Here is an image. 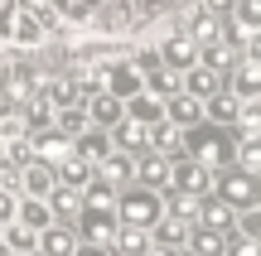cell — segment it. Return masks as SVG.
<instances>
[{"instance_id":"9","label":"cell","mask_w":261,"mask_h":256,"mask_svg":"<svg viewBox=\"0 0 261 256\" xmlns=\"http://www.w3.org/2000/svg\"><path fill=\"white\" fill-rule=\"evenodd\" d=\"M174 184H179V193H184V198H198V193H208V189H213V174H208L203 164L184 160V164L174 169Z\"/></svg>"},{"instance_id":"20","label":"cell","mask_w":261,"mask_h":256,"mask_svg":"<svg viewBox=\"0 0 261 256\" xmlns=\"http://www.w3.org/2000/svg\"><path fill=\"white\" fill-rule=\"evenodd\" d=\"M145 247H150V232L145 227H116V251H126V256H145Z\"/></svg>"},{"instance_id":"5","label":"cell","mask_w":261,"mask_h":256,"mask_svg":"<svg viewBox=\"0 0 261 256\" xmlns=\"http://www.w3.org/2000/svg\"><path fill=\"white\" fill-rule=\"evenodd\" d=\"M121 222H126V227H145L150 232L160 222V198L150 189H130L126 198H121Z\"/></svg>"},{"instance_id":"16","label":"cell","mask_w":261,"mask_h":256,"mask_svg":"<svg viewBox=\"0 0 261 256\" xmlns=\"http://www.w3.org/2000/svg\"><path fill=\"white\" fill-rule=\"evenodd\" d=\"M189 39H194V44H223V24H218V15L208 5L194 15V34H189Z\"/></svg>"},{"instance_id":"29","label":"cell","mask_w":261,"mask_h":256,"mask_svg":"<svg viewBox=\"0 0 261 256\" xmlns=\"http://www.w3.org/2000/svg\"><path fill=\"white\" fill-rule=\"evenodd\" d=\"M116 140H121L126 150H136V145L150 140V126H140V121H116Z\"/></svg>"},{"instance_id":"43","label":"cell","mask_w":261,"mask_h":256,"mask_svg":"<svg viewBox=\"0 0 261 256\" xmlns=\"http://www.w3.org/2000/svg\"><path fill=\"white\" fill-rule=\"evenodd\" d=\"M0 160H5V140H0Z\"/></svg>"},{"instance_id":"15","label":"cell","mask_w":261,"mask_h":256,"mask_svg":"<svg viewBox=\"0 0 261 256\" xmlns=\"http://www.w3.org/2000/svg\"><path fill=\"white\" fill-rule=\"evenodd\" d=\"M87 121H97V126H116V121H121V102H116V97H107V92H97L92 102H87Z\"/></svg>"},{"instance_id":"12","label":"cell","mask_w":261,"mask_h":256,"mask_svg":"<svg viewBox=\"0 0 261 256\" xmlns=\"http://www.w3.org/2000/svg\"><path fill=\"white\" fill-rule=\"evenodd\" d=\"M218 92H223V77H218V68H203V63L189 68V97H218Z\"/></svg>"},{"instance_id":"38","label":"cell","mask_w":261,"mask_h":256,"mask_svg":"<svg viewBox=\"0 0 261 256\" xmlns=\"http://www.w3.org/2000/svg\"><path fill=\"white\" fill-rule=\"evenodd\" d=\"M150 140H155V150H169V145L179 140V131L174 126H150Z\"/></svg>"},{"instance_id":"8","label":"cell","mask_w":261,"mask_h":256,"mask_svg":"<svg viewBox=\"0 0 261 256\" xmlns=\"http://www.w3.org/2000/svg\"><path fill=\"white\" fill-rule=\"evenodd\" d=\"M140 68L150 73V87H155L160 97H179V92H184V77H179L174 68H160L155 53H140Z\"/></svg>"},{"instance_id":"18","label":"cell","mask_w":261,"mask_h":256,"mask_svg":"<svg viewBox=\"0 0 261 256\" xmlns=\"http://www.w3.org/2000/svg\"><path fill=\"white\" fill-rule=\"evenodd\" d=\"M19 184H24L29 193H48L54 189V169H48L44 160H29L24 169H19Z\"/></svg>"},{"instance_id":"21","label":"cell","mask_w":261,"mask_h":256,"mask_svg":"<svg viewBox=\"0 0 261 256\" xmlns=\"http://www.w3.org/2000/svg\"><path fill=\"white\" fill-rule=\"evenodd\" d=\"M160 116H165V106H160L155 97H145V92L130 97V121H140V126H160Z\"/></svg>"},{"instance_id":"35","label":"cell","mask_w":261,"mask_h":256,"mask_svg":"<svg viewBox=\"0 0 261 256\" xmlns=\"http://www.w3.org/2000/svg\"><path fill=\"white\" fill-rule=\"evenodd\" d=\"M223 251H227V256H261V247H256V237H252V232H247V237L223 242Z\"/></svg>"},{"instance_id":"27","label":"cell","mask_w":261,"mask_h":256,"mask_svg":"<svg viewBox=\"0 0 261 256\" xmlns=\"http://www.w3.org/2000/svg\"><path fill=\"white\" fill-rule=\"evenodd\" d=\"M140 179H145L150 189H160V184L169 179V164H165V155H145V160H140Z\"/></svg>"},{"instance_id":"39","label":"cell","mask_w":261,"mask_h":256,"mask_svg":"<svg viewBox=\"0 0 261 256\" xmlns=\"http://www.w3.org/2000/svg\"><path fill=\"white\" fill-rule=\"evenodd\" d=\"M10 15H15V0H0V39H5V29H10Z\"/></svg>"},{"instance_id":"3","label":"cell","mask_w":261,"mask_h":256,"mask_svg":"<svg viewBox=\"0 0 261 256\" xmlns=\"http://www.w3.org/2000/svg\"><path fill=\"white\" fill-rule=\"evenodd\" d=\"M0 97H5V106L10 111H24V106H34L39 102V82H34V73L29 68H19V63H10L5 68V77H0Z\"/></svg>"},{"instance_id":"7","label":"cell","mask_w":261,"mask_h":256,"mask_svg":"<svg viewBox=\"0 0 261 256\" xmlns=\"http://www.w3.org/2000/svg\"><path fill=\"white\" fill-rule=\"evenodd\" d=\"M232 97H237L242 106L261 97V63H256V53H247L242 63L232 68Z\"/></svg>"},{"instance_id":"32","label":"cell","mask_w":261,"mask_h":256,"mask_svg":"<svg viewBox=\"0 0 261 256\" xmlns=\"http://www.w3.org/2000/svg\"><path fill=\"white\" fill-rule=\"evenodd\" d=\"M87 126V111H77V106H58V131L63 135H77Z\"/></svg>"},{"instance_id":"37","label":"cell","mask_w":261,"mask_h":256,"mask_svg":"<svg viewBox=\"0 0 261 256\" xmlns=\"http://www.w3.org/2000/svg\"><path fill=\"white\" fill-rule=\"evenodd\" d=\"M54 213H58V218H73V213H77V193L58 189V193H54Z\"/></svg>"},{"instance_id":"6","label":"cell","mask_w":261,"mask_h":256,"mask_svg":"<svg viewBox=\"0 0 261 256\" xmlns=\"http://www.w3.org/2000/svg\"><path fill=\"white\" fill-rule=\"evenodd\" d=\"M218 189H223V203H227V208H256V203H261L256 179H252V174H242V169H223Z\"/></svg>"},{"instance_id":"34","label":"cell","mask_w":261,"mask_h":256,"mask_svg":"<svg viewBox=\"0 0 261 256\" xmlns=\"http://www.w3.org/2000/svg\"><path fill=\"white\" fill-rule=\"evenodd\" d=\"M10 247H15V256H24V251H34V247H39V237L24 227V222H19V227H10Z\"/></svg>"},{"instance_id":"2","label":"cell","mask_w":261,"mask_h":256,"mask_svg":"<svg viewBox=\"0 0 261 256\" xmlns=\"http://www.w3.org/2000/svg\"><path fill=\"white\" fill-rule=\"evenodd\" d=\"M112 218H116V203H112V189H102V184H92L83 198V232L87 237L102 242L107 232H112Z\"/></svg>"},{"instance_id":"23","label":"cell","mask_w":261,"mask_h":256,"mask_svg":"<svg viewBox=\"0 0 261 256\" xmlns=\"http://www.w3.org/2000/svg\"><path fill=\"white\" fill-rule=\"evenodd\" d=\"M261 29V0H237V34L252 39Z\"/></svg>"},{"instance_id":"22","label":"cell","mask_w":261,"mask_h":256,"mask_svg":"<svg viewBox=\"0 0 261 256\" xmlns=\"http://www.w3.org/2000/svg\"><path fill=\"white\" fill-rule=\"evenodd\" d=\"M198 222H203L208 232H223V237H227V227H232V208H227V203H203V208H198Z\"/></svg>"},{"instance_id":"30","label":"cell","mask_w":261,"mask_h":256,"mask_svg":"<svg viewBox=\"0 0 261 256\" xmlns=\"http://www.w3.org/2000/svg\"><path fill=\"white\" fill-rule=\"evenodd\" d=\"M232 160H242V174H252V179H256V174H261V140H242Z\"/></svg>"},{"instance_id":"28","label":"cell","mask_w":261,"mask_h":256,"mask_svg":"<svg viewBox=\"0 0 261 256\" xmlns=\"http://www.w3.org/2000/svg\"><path fill=\"white\" fill-rule=\"evenodd\" d=\"M237 111H242V102H237V97H223V92H218V97H213V106H208V116H213L218 126H232V121H237Z\"/></svg>"},{"instance_id":"13","label":"cell","mask_w":261,"mask_h":256,"mask_svg":"<svg viewBox=\"0 0 261 256\" xmlns=\"http://www.w3.org/2000/svg\"><path fill=\"white\" fill-rule=\"evenodd\" d=\"M165 111L174 116V126H203V106H198V97H189V92L169 97V106H165Z\"/></svg>"},{"instance_id":"1","label":"cell","mask_w":261,"mask_h":256,"mask_svg":"<svg viewBox=\"0 0 261 256\" xmlns=\"http://www.w3.org/2000/svg\"><path fill=\"white\" fill-rule=\"evenodd\" d=\"M189 150H194V164H203V169H232L237 140L223 126H189Z\"/></svg>"},{"instance_id":"10","label":"cell","mask_w":261,"mask_h":256,"mask_svg":"<svg viewBox=\"0 0 261 256\" xmlns=\"http://www.w3.org/2000/svg\"><path fill=\"white\" fill-rule=\"evenodd\" d=\"M136 92H140V73L130 63H112L107 68V97L121 102V97H136Z\"/></svg>"},{"instance_id":"26","label":"cell","mask_w":261,"mask_h":256,"mask_svg":"<svg viewBox=\"0 0 261 256\" xmlns=\"http://www.w3.org/2000/svg\"><path fill=\"white\" fill-rule=\"evenodd\" d=\"M58 174H63V184L83 189V184H87V174H92V169H87V160H83V155H68V160H58Z\"/></svg>"},{"instance_id":"19","label":"cell","mask_w":261,"mask_h":256,"mask_svg":"<svg viewBox=\"0 0 261 256\" xmlns=\"http://www.w3.org/2000/svg\"><path fill=\"white\" fill-rule=\"evenodd\" d=\"M39 247H44V256H73V227H44V237H39Z\"/></svg>"},{"instance_id":"14","label":"cell","mask_w":261,"mask_h":256,"mask_svg":"<svg viewBox=\"0 0 261 256\" xmlns=\"http://www.w3.org/2000/svg\"><path fill=\"white\" fill-rule=\"evenodd\" d=\"M97 164H102V169H97V174H102V189H121V184L130 179V174H136L126 155H102Z\"/></svg>"},{"instance_id":"42","label":"cell","mask_w":261,"mask_h":256,"mask_svg":"<svg viewBox=\"0 0 261 256\" xmlns=\"http://www.w3.org/2000/svg\"><path fill=\"white\" fill-rule=\"evenodd\" d=\"M150 256H174V251H169V247H150Z\"/></svg>"},{"instance_id":"11","label":"cell","mask_w":261,"mask_h":256,"mask_svg":"<svg viewBox=\"0 0 261 256\" xmlns=\"http://www.w3.org/2000/svg\"><path fill=\"white\" fill-rule=\"evenodd\" d=\"M194 58H198V44L189 34H174V39H165V68H194Z\"/></svg>"},{"instance_id":"36","label":"cell","mask_w":261,"mask_h":256,"mask_svg":"<svg viewBox=\"0 0 261 256\" xmlns=\"http://www.w3.org/2000/svg\"><path fill=\"white\" fill-rule=\"evenodd\" d=\"M73 155H83V160H102V155H107V140H102V135H87Z\"/></svg>"},{"instance_id":"25","label":"cell","mask_w":261,"mask_h":256,"mask_svg":"<svg viewBox=\"0 0 261 256\" xmlns=\"http://www.w3.org/2000/svg\"><path fill=\"white\" fill-rule=\"evenodd\" d=\"M15 213H19V222H24L29 232H44V227H48V218H54V213H48L44 203H34V198H29V203H19Z\"/></svg>"},{"instance_id":"24","label":"cell","mask_w":261,"mask_h":256,"mask_svg":"<svg viewBox=\"0 0 261 256\" xmlns=\"http://www.w3.org/2000/svg\"><path fill=\"white\" fill-rule=\"evenodd\" d=\"M189 242H194V251L198 256H223V232H208V227H194V232H189Z\"/></svg>"},{"instance_id":"33","label":"cell","mask_w":261,"mask_h":256,"mask_svg":"<svg viewBox=\"0 0 261 256\" xmlns=\"http://www.w3.org/2000/svg\"><path fill=\"white\" fill-rule=\"evenodd\" d=\"M189 237V222L184 218H165L160 222V242H165V247H174V242H184Z\"/></svg>"},{"instance_id":"31","label":"cell","mask_w":261,"mask_h":256,"mask_svg":"<svg viewBox=\"0 0 261 256\" xmlns=\"http://www.w3.org/2000/svg\"><path fill=\"white\" fill-rule=\"evenodd\" d=\"M107 29H126L130 19H136V0H112V10H107Z\"/></svg>"},{"instance_id":"41","label":"cell","mask_w":261,"mask_h":256,"mask_svg":"<svg viewBox=\"0 0 261 256\" xmlns=\"http://www.w3.org/2000/svg\"><path fill=\"white\" fill-rule=\"evenodd\" d=\"M73 256H107L102 247H73Z\"/></svg>"},{"instance_id":"17","label":"cell","mask_w":261,"mask_h":256,"mask_svg":"<svg viewBox=\"0 0 261 256\" xmlns=\"http://www.w3.org/2000/svg\"><path fill=\"white\" fill-rule=\"evenodd\" d=\"M34 150H39V160H68V155H73V145H68V135L63 131H44V135H39V140H34Z\"/></svg>"},{"instance_id":"4","label":"cell","mask_w":261,"mask_h":256,"mask_svg":"<svg viewBox=\"0 0 261 256\" xmlns=\"http://www.w3.org/2000/svg\"><path fill=\"white\" fill-rule=\"evenodd\" d=\"M48 24H54V15H44V10H34V5H15L5 39H15V44H44Z\"/></svg>"},{"instance_id":"40","label":"cell","mask_w":261,"mask_h":256,"mask_svg":"<svg viewBox=\"0 0 261 256\" xmlns=\"http://www.w3.org/2000/svg\"><path fill=\"white\" fill-rule=\"evenodd\" d=\"M10 218H15V198L0 189V222H10Z\"/></svg>"}]
</instances>
